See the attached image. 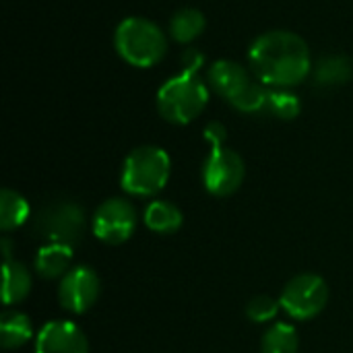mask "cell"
<instances>
[{
    "label": "cell",
    "instance_id": "obj_1",
    "mask_svg": "<svg viewBox=\"0 0 353 353\" xmlns=\"http://www.w3.org/2000/svg\"><path fill=\"white\" fill-rule=\"evenodd\" d=\"M248 68L267 87L294 89L312 74L314 64L304 37L288 29H273L250 43Z\"/></svg>",
    "mask_w": 353,
    "mask_h": 353
},
{
    "label": "cell",
    "instance_id": "obj_2",
    "mask_svg": "<svg viewBox=\"0 0 353 353\" xmlns=\"http://www.w3.org/2000/svg\"><path fill=\"white\" fill-rule=\"evenodd\" d=\"M209 87L242 114H261L267 105L269 87L263 85L250 68L234 60H217L207 70Z\"/></svg>",
    "mask_w": 353,
    "mask_h": 353
},
{
    "label": "cell",
    "instance_id": "obj_3",
    "mask_svg": "<svg viewBox=\"0 0 353 353\" xmlns=\"http://www.w3.org/2000/svg\"><path fill=\"white\" fill-rule=\"evenodd\" d=\"M118 56L137 68H151L168 54V37L163 29L145 17H126L114 33Z\"/></svg>",
    "mask_w": 353,
    "mask_h": 353
},
{
    "label": "cell",
    "instance_id": "obj_4",
    "mask_svg": "<svg viewBox=\"0 0 353 353\" xmlns=\"http://www.w3.org/2000/svg\"><path fill=\"white\" fill-rule=\"evenodd\" d=\"M209 83L199 74L178 72L168 79L157 91V112L159 116L176 126L190 124L196 120L209 103Z\"/></svg>",
    "mask_w": 353,
    "mask_h": 353
},
{
    "label": "cell",
    "instance_id": "obj_5",
    "mask_svg": "<svg viewBox=\"0 0 353 353\" xmlns=\"http://www.w3.org/2000/svg\"><path fill=\"white\" fill-rule=\"evenodd\" d=\"M170 174L172 161L168 151L157 145H141L126 155L120 186L132 196H153L165 188Z\"/></svg>",
    "mask_w": 353,
    "mask_h": 353
},
{
    "label": "cell",
    "instance_id": "obj_6",
    "mask_svg": "<svg viewBox=\"0 0 353 353\" xmlns=\"http://www.w3.org/2000/svg\"><path fill=\"white\" fill-rule=\"evenodd\" d=\"M85 223L87 219L83 207L74 201L60 199L41 207V211L35 215L33 230L46 242L74 248L85 236Z\"/></svg>",
    "mask_w": 353,
    "mask_h": 353
},
{
    "label": "cell",
    "instance_id": "obj_7",
    "mask_svg": "<svg viewBox=\"0 0 353 353\" xmlns=\"http://www.w3.org/2000/svg\"><path fill=\"white\" fill-rule=\"evenodd\" d=\"M329 302V285L314 273H302L288 281L281 292L279 304L283 312L296 321L319 316Z\"/></svg>",
    "mask_w": 353,
    "mask_h": 353
},
{
    "label": "cell",
    "instance_id": "obj_8",
    "mask_svg": "<svg viewBox=\"0 0 353 353\" xmlns=\"http://www.w3.org/2000/svg\"><path fill=\"white\" fill-rule=\"evenodd\" d=\"M246 176L244 159L238 151L228 147L211 149L203 163V184L213 196H230L234 194Z\"/></svg>",
    "mask_w": 353,
    "mask_h": 353
},
{
    "label": "cell",
    "instance_id": "obj_9",
    "mask_svg": "<svg viewBox=\"0 0 353 353\" xmlns=\"http://www.w3.org/2000/svg\"><path fill=\"white\" fill-rule=\"evenodd\" d=\"M91 230L105 244H124L137 230V211L126 199H108L95 211Z\"/></svg>",
    "mask_w": 353,
    "mask_h": 353
},
{
    "label": "cell",
    "instance_id": "obj_10",
    "mask_svg": "<svg viewBox=\"0 0 353 353\" xmlns=\"http://www.w3.org/2000/svg\"><path fill=\"white\" fill-rule=\"evenodd\" d=\"M101 281L91 267L70 269L58 285V302L64 310L72 314L87 312L99 298Z\"/></svg>",
    "mask_w": 353,
    "mask_h": 353
},
{
    "label": "cell",
    "instance_id": "obj_11",
    "mask_svg": "<svg viewBox=\"0 0 353 353\" xmlns=\"http://www.w3.org/2000/svg\"><path fill=\"white\" fill-rule=\"evenodd\" d=\"M35 353H89V341L79 325L50 321L35 335Z\"/></svg>",
    "mask_w": 353,
    "mask_h": 353
},
{
    "label": "cell",
    "instance_id": "obj_12",
    "mask_svg": "<svg viewBox=\"0 0 353 353\" xmlns=\"http://www.w3.org/2000/svg\"><path fill=\"white\" fill-rule=\"evenodd\" d=\"M72 252V246L46 242L35 254V273L43 279H62L70 271Z\"/></svg>",
    "mask_w": 353,
    "mask_h": 353
},
{
    "label": "cell",
    "instance_id": "obj_13",
    "mask_svg": "<svg viewBox=\"0 0 353 353\" xmlns=\"http://www.w3.org/2000/svg\"><path fill=\"white\" fill-rule=\"evenodd\" d=\"M31 292V271L19 261H4L2 267V302L19 304Z\"/></svg>",
    "mask_w": 353,
    "mask_h": 353
},
{
    "label": "cell",
    "instance_id": "obj_14",
    "mask_svg": "<svg viewBox=\"0 0 353 353\" xmlns=\"http://www.w3.org/2000/svg\"><path fill=\"white\" fill-rule=\"evenodd\" d=\"M205 27H207L205 14L199 8L186 6L172 14L168 33L178 43H192L194 39H199L203 35Z\"/></svg>",
    "mask_w": 353,
    "mask_h": 353
},
{
    "label": "cell",
    "instance_id": "obj_15",
    "mask_svg": "<svg viewBox=\"0 0 353 353\" xmlns=\"http://www.w3.org/2000/svg\"><path fill=\"white\" fill-rule=\"evenodd\" d=\"M143 219H145V225L155 234H176L184 223L182 211L170 201H153V203H149L147 209H145Z\"/></svg>",
    "mask_w": 353,
    "mask_h": 353
},
{
    "label": "cell",
    "instance_id": "obj_16",
    "mask_svg": "<svg viewBox=\"0 0 353 353\" xmlns=\"http://www.w3.org/2000/svg\"><path fill=\"white\" fill-rule=\"evenodd\" d=\"M312 77H314V83L319 87H339V85H345L350 83L353 77V64L350 58L345 56H325L321 58L314 68H312Z\"/></svg>",
    "mask_w": 353,
    "mask_h": 353
},
{
    "label": "cell",
    "instance_id": "obj_17",
    "mask_svg": "<svg viewBox=\"0 0 353 353\" xmlns=\"http://www.w3.org/2000/svg\"><path fill=\"white\" fill-rule=\"evenodd\" d=\"M33 337V325L27 314L8 310L0 319V345L4 350H19Z\"/></svg>",
    "mask_w": 353,
    "mask_h": 353
},
{
    "label": "cell",
    "instance_id": "obj_18",
    "mask_svg": "<svg viewBox=\"0 0 353 353\" xmlns=\"http://www.w3.org/2000/svg\"><path fill=\"white\" fill-rule=\"evenodd\" d=\"M31 215V207L25 201V196H21L19 192L4 188L0 192V230L2 232H12L17 228H21Z\"/></svg>",
    "mask_w": 353,
    "mask_h": 353
},
{
    "label": "cell",
    "instance_id": "obj_19",
    "mask_svg": "<svg viewBox=\"0 0 353 353\" xmlns=\"http://www.w3.org/2000/svg\"><path fill=\"white\" fill-rule=\"evenodd\" d=\"M263 353H298L300 350V337L294 325L290 323H275L271 325L261 343Z\"/></svg>",
    "mask_w": 353,
    "mask_h": 353
},
{
    "label": "cell",
    "instance_id": "obj_20",
    "mask_svg": "<svg viewBox=\"0 0 353 353\" xmlns=\"http://www.w3.org/2000/svg\"><path fill=\"white\" fill-rule=\"evenodd\" d=\"M300 110H302V101L292 89L269 87L265 112H269L271 116H275L279 120H294V118H298Z\"/></svg>",
    "mask_w": 353,
    "mask_h": 353
},
{
    "label": "cell",
    "instance_id": "obj_21",
    "mask_svg": "<svg viewBox=\"0 0 353 353\" xmlns=\"http://www.w3.org/2000/svg\"><path fill=\"white\" fill-rule=\"evenodd\" d=\"M279 310H281L279 300L271 296H254L246 306V316L256 325H265L271 323L279 314Z\"/></svg>",
    "mask_w": 353,
    "mask_h": 353
},
{
    "label": "cell",
    "instance_id": "obj_22",
    "mask_svg": "<svg viewBox=\"0 0 353 353\" xmlns=\"http://www.w3.org/2000/svg\"><path fill=\"white\" fill-rule=\"evenodd\" d=\"M203 64H205V54L199 48H186L182 52V72L199 74Z\"/></svg>",
    "mask_w": 353,
    "mask_h": 353
},
{
    "label": "cell",
    "instance_id": "obj_23",
    "mask_svg": "<svg viewBox=\"0 0 353 353\" xmlns=\"http://www.w3.org/2000/svg\"><path fill=\"white\" fill-rule=\"evenodd\" d=\"M203 137H205V141L211 145V149L225 147V141H228V128H225L221 122H209V124L205 126Z\"/></svg>",
    "mask_w": 353,
    "mask_h": 353
},
{
    "label": "cell",
    "instance_id": "obj_24",
    "mask_svg": "<svg viewBox=\"0 0 353 353\" xmlns=\"http://www.w3.org/2000/svg\"><path fill=\"white\" fill-rule=\"evenodd\" d=\"M2 256H4V261H12L10 259V242L6 238L2 240Z\"/></svg>",
    "mask_w": 353,
    "mask_h": 353
}]
</instances>
